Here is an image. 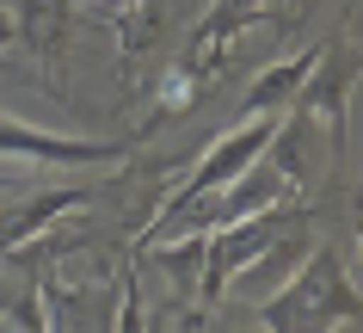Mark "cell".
<instances>
[{
	"label": "cell",
	"mask_w": 363,
	"mask_h": 333,
	"mask_svg": "<svg viewBox=\"0 0 363 333\" xmlns=\"http://www.w3.org/2000/svg\"><path fill=\"white\" fill-rule=\"evenodd\" d=\"M308 247H314V235H308V229H289V235H277L265 253H252L247 266L228 278V290H240V296H271V290H277V284H284V278L308 259ZM228 290H222V296H228Z\"/></svg>",
	"instance_id": "5b68a950"
},
{
	"label": "cell",
	"mask_w": 363,
	"mask_h": 333,
	"mask_svg": "<svg viewBox=\"0 0 363 333\" xmlns=\"http://www.w3.org/2000/svg\"><path fill=\"white\" fill-rule=\"evenodd\" d=\"M130 6H135V0H130Z\"/></svg>",
	"instance_id": "ba28073f"
},
{
	"label": "cell",
	"mask_w": 363,
	"mask_h": 333,
	"mask_svg": "<svg viewBox=\"0 0 363 333\" xmlns=\"http://www.w3.org/2000/svg\"><path fill=\"white\" fill-rule=\"evenodd\" d=\"M271 130H277V111H247V118L234 124V130H222V136L210 142V155H203L191 173H185V185H179V192L160 204V216H154V222H167L172 210H185V204H191V197H203V192H222L234 173H247L252 160L265 155Z\"/></svg>",
	"instance_id": "7a4b0ae2"
},
{
	"label": "cell",
	"mask_w": 363,
	"mask_h": 333,
	"mask_svg": "<svg viewBox=\"0 0 363 333\" xmlns=\"http://www.w3.org/2000/svg\"><path fill=\"white\" fill-rule=\"evenodd\" d=\"M357 284L345 272V259L333 247H308V259L277 284L271 296H259L252 321L271 333H326V327H351L357 321Z\"/></svg>",
	"instance_id": "6da1fadb"
},
{
	"label": "cell",
	"mask_w": 363,
	"mask_h": 333,
	"mask_svg": "<svg viewBox=\"0 0 363 333\" xmlns=\"http://www.w3.org/2000/svg\"><path fill=\"white\" fill-rule=\"evenodd\" d=\"M351 87H357V43H320V56H314V68H308V80L296 87V99H289L284 111H302V118L326 124L333 136L345 130V105H351Z\"/></svg>",
	"instance_id": "3957f363"
},
{
	"label": "cell",
	"mask_w": 363,
	"mask_h": 333,
	"mask_svg": "<svg viewBox=\"0 0 363 333\" xmlns=\"http://www.w3.org/2000/svg\"><path fill=\"white\" fill-rule=\"evenodd\" d=\"M0 155L43 160V167H111V160H123V155H130V142H99V136H56V130H38V124L0 118Z\"/></svg>",
	"instance_id": "277c9868"
},
{
	"label": "cell",
	"mask_w": 363,
	"mask_h": 333,
	"mask_svg": "<svg viewBox=\"0 0 363 333\" xmlns=\"http://www.w3.org/2000/svg\"><path fill=\"white\" fill-rule=\"evenodd\" d=\"M320 43H326V38H320ZM320 43H308L302 56L271 62L265 75H259V80L247 87V99H240V118H247V111H284L289 99H296V87L308 80V68H314V56H320Z\"/></svg>",
	"instance_id": "8992f818"
},
{
	"label": "cell",
	"mask_w": 363,
	"mask_h": 333,
	"mask_svg": "<svg viewBox=\"0 0 363 333\" xmlns=\"http://www.w3.org/2000/svg\"><path fill=\"white\" fill-rule=\"evenodd\" d=\"M25 185H31V179H25V173H0V204H6V197H19Z\"/></svg>",
	"instance_id": "52a82bcc"
}]
</instances>
